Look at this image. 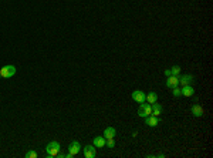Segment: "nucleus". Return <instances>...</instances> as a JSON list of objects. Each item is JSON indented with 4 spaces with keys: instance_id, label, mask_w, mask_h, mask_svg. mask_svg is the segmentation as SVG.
<instances>
[{
    "instance_id": "f257e3e1",
    "label": "nucleus",
    "mask_w": 213,
    "mask_h": 158,
    "mask_svg": "<svg viewBox=\"0 0 213 158\" xmlns=\"http://www.w3.org/2000/svg\"><path fill=\"white\" fill-rule=\"evenodd\" d=\"M60 144L57 141H51L46 145V152H47V157H57V154L60 152Z\"/></svg>"
},
{
    "instance_id": "f03ea898",
    "label": "nucleus",
    "mask_w": 213,
    "mask_h": 158,
    "mask_svg": "<svg viewBox=\"0 0 213 158\" xmlns=\"http://www.w3.org/2000/svg\"><path fill=\"white\" fill-rule=\"evenodd\" d=\"M16 74V67L9 64V66H4V67L0 68V78H10Z\"/></svg>"
},
{
    "instance_id": "7ed1b4c3",
    "label": "nucleus",
    "mask_w": 213,
    "mask_h": 158,
    "mask_svg": "<svg viewBox=\"0 0 213 158\" xmlns=\"http://www.w3.org/2000/svg\"><path fill=\"white\" fill-rule=\"evenodd\" d=\"M152 114V105L147 104V103H141L139 108H138V115L139 117H148V115Z\"/></svg>"
},
{
    "instance_id": "20e7f679",
    "label": "nucleus",
    "mask_w": 213,
    "mask_h": 158,
    "mask_svg": "<svg viewBox=\"0 0 213 158\" xmlns=\"http://www.w3.org/2000/svg\"><path fill=\"white\" fill-rule=\"evenodd\" d=\"M179 86V76H168L166 78V87L168 88H173Z\"/></svg>"
},
{
    "instance_id": "39448f33",
    "label": "nucleus",
    "mask_w": 213,
    "mask_h": 158,
    "mask_svg": "<svg viewBox=\"0 0 213 158\" xmlns=\"http://www.w3.org/2000/svg\"><path fill=\"white\" fill-rule=\"evenodd\" d=\"M195 81V78H193V76H189V74H185V76H182V77H179V84L182 86H190Z\"/></svg>"
},
{
    "instance_id": "423d86ee",
    "label": "nucleus",
    "mask_w": 213,
    "mask_h": 158,
    "mask_svg": "<svg viewBox=\"0 0 213 158\" xmlns=\"http://www.w3.org/2000/svg\"><path fill=\"white\" fill-rule=\"evenodd\" d=\"M132 98H134V101H137V103H145V93L141 90H135L132 93Z\"/></svg>"
},
{
    "instance_id": "0eeeda50",
    "label": "nucleus",
    "mask_w": 213,
    "mask_h": 158,
    "mask_svg": "<svg viewBox=\"0 0 213 158\" xmlns=\"http://www.w3.org/2000/svg\"><path fill=\"white\" fill-rule=\"evenodd\" d=\"M145 124L149 127H156L159 124V118L155 115H148V117H145Z\"/></svg>"
},
{
    "instance_id": "6e6552de",
    "label": "nucleus",
    "mask_w": 213,
    "mask_h": 158,
    "mask_svg": "<svg viewBox=\"0 0 213 158\" xmlns=\"http://www.w3.org/2000/svg\"><path fill=\"white\" fill-rule=\"evenodd\" d=\"M80 150H81V145H80V142L78 141H73L70 144V147H68V152L73 154V155H77L78 152H80Z\"/></svg>"
},
{
    "instance_id": "1a4fd4ad",
    "label": "nucleus",
    "mask_w": 213,
    "mask_h": 158,
    "mask_svg": "<svg viewBox=\"0 0 213 158\" xmlns=\"http://www.w3.org/2000/svg\"><path fill=\"white\" fill-rule=\"evenodd\" d=\"M83 150H84V157L85 158H94L97 155L95 148L91 147V145H87V147H84Z\"/></svg>"
},
{
    "instance_id": "9d476101",
    "label": "nucleus",
    "mask_w": 213,
    "mask_h": 158,
    "mask_svg": "<svg viewBox=\"0 0 213 158\" xmlns=\"http://www.w3.org/2000/svg\"><path fill=\"white\" fill-rule=\"evenodd\" d=\"M192 114L195 115V117H202V115H205V110H203L202 105L195 104V105H192Z\"/></svg>"
},
{
    "instance_id": "9b49d317",
    "label": "nucleus",
    "mask_w": 213,
    "mask_h": 158,
    "mask_svg": "<svg viewBox=\"0 0 213 158\" xmlns=\"http://www.w3.org/2000/svg\"><path fill=\"white\" fill-rule=\"evenodd\" d=\"M180 93H182V95H185V97H192V95L195 94V90H193L192 86H183V87L180 88Z\"/></svg>"
},
{
    "instance_id": "f8f14e48",
    "label": "nucleus",
    "mask_w": 213,
    "mask_h": 158,
    "mask_svg": "<svg viewBox=\"0 0 213 158\" xmlns=\"http://www.w3.org/2000/svg\"><path fill=\"white\" fill-rule=\"evenodd\" d=\"M115 134H117L115 128H114V127H106L105 130H104V135H102V137L105 138V140H108V138H114V137H115Z\"/></svg>"
},
{
    "instance_id": "ddd939ff",
    "label": "nucleus",
    "mask_w": 213,
    "mask_h": 158,
    "mask_svg": "<svg viewBox=\"0 0 213 158\" xmlns=\"http://www.w3.org/2000/svg\"><path fill=\"white\" fill-rule=\"evenodd\" d=\"M145 101H147L148 104H155V103H158V95L156 93H149V94H145Z\"/></svg>"
},
{
    "instance_id": "4468645a",
    "label": "nucleus",
    "mask_w": 213,
    "mask_h": 158,
    "mask_svg": "<svg viewBox=\"0 0 213 158\" xmlns=\"http://www.w3.org/2000/svg\"><path fill=\"white\" fill-rule=\"evenodd\" d=\"M93 144H94V147H97V148L105 147V138L104 137H95L94 138V141H93Z\"/></svg>"
},
{
    "instance_id": "2eb2a0df",
    "label": "nucleus",
    "mask_w": 213,
    "mask_h": 158,
    "mask_svg": "<svg viewBox=\"0 0 213 158\" xmlns=\"http://www.w3.org/2000/svg\"><path fill=\"white\" fill-rule=\"evenodd\" d=\"M162 114V105L158 104V103H155V104H152V114L151 115H155V117H159V115Z\"/></svg>"
},
{
    "instance_id": "dca6fc26",
    "label": "nucleus",
    "mask_w": 213,
    "mask_h": 158,
    "mask_svg": "<svg viewBox=\"0 0 213 158\" xmlns=\"http://www.w3.org/2000/svg\"><path fill=\"white\" fill-rule=\"evenodd\" d=\"M170 76H179L180 74V67L179 66H173V67H170Z\"/></svg>"
},
{
    "instance_id": "f3484780",
    "label": "nucleus",
    "mask_w": 213,
    "mask_h": 158,
    "mask_svg": "<svg viewBox=\"0 0 213 158\" xmlns=\"http://www.w3.org/2000/svg\"><path fill=\"white\" fill-rule=\"evenodd\" d=\"M105 145L108 148H114V147H115V141H114V138H108V140H105Z\"/></svg>"
},
{
    "instance_id": "a211bd4d",
    "label": "nucleus",
    "mask_w": 213,
    "mask_h": 158,
    "mask_svg": "<svg viewBox=\"0 0 213 158\" xmlns=\"http://www.w3.org/2000/svg\"><path fill=\"white\" fill-rule=\"evenodd\" d=\"M172 90H173V91H172V94L175 95V97H179V95H182V93H180V88L178 87V86H176V87H173Z\"/></svg>"
},
{
    "instance_id": "6ab92c4d",
    "label": "nucleus",
    "mask_w": 213,
    "mask_h": 158,
    "mask_svg": "<svg viewBox=\"0 0 213 158\" xmlns=\"http://www.w3.org/2000/svg\"><path fill=\"white\" fill-rule=\"evenodd\" d=\"M36 157H37L36 151H27L26 152V158H36Z\"/></svg>"
}]
</instances>
